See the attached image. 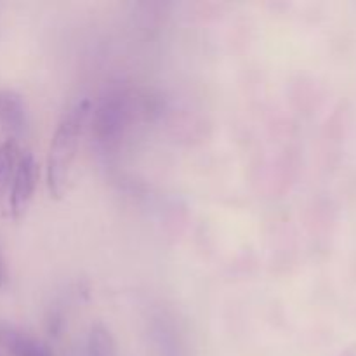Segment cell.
I'll return each instance as SVG.
<instances>
[{"instance_id":"obj_1","label":"cell","mask_w":356,"mask_h":356,"mask_svg":"<svg viewBox=\"0 0 356 356\" xmlns=\"http://www.w3.org/2000/svg\"><path fill=\"white\" fill-rule=\"evenodd\" d=\"M92 104L89 99L73 103L59 118L47 153V184L54 198H61L68 190L70 174L76 159L80 139L86 132Z\"/></svg>"},{"instance_id":"obj_7","label":"cell","mask_w":356,"mask_h":356,"mask_svg":"<svg viewBox=\"0 0 356 356\" xmlns=\"http://www.w3.org/2000/svg\"><path fill=\"white\" fill-rule=\"evenodd\" d=\"M6 278H7V271H6V263H3V256H2V250H0V289L3 287L6 284Z\"/></svg>"},{"instance_id":"obj_3","label":"cell","mask_w":356,"mask_h":356,"mask_svg":"<svg viewBox=\"0 0 356 356\" xmlns=\"http://www.w3.org/2000/svg\"><path fill=\"white\" fill-rule=\"evenodd\" d=\"M0 344L10 356H54L40 339L10 325H0Z\"/></svg>"},{"instance_id":"obj_4","label":"cell","mask_w":356,"mask_h":356,"mask_svg":"<svg viewBox=\"0 0 356 356\" xmlns=\"http://www.w3.org/2000/svg\"><path fill=\"white\" fill-rule=\"evenodd\" d=\"M0 124L14 132H21L26 125V106L16 92L0 89Z\"/></svg>"},{"instance_id":"obj_5","label":"cell","mask_w":356,"mask_h":356,"mask_svg":"<svg viewBox=\"0 0 356 356\" xmlns=\"http://www.w3.org/2000/svg\"><path fill=\"white\" fill-rule=\"evenodd\" d=\"M86 351L87 356H118L113 334L99 322L90 325L89 332H87Z\"/></svg>"},{"instance_id":"obj_6","label":"cell","mask_w":356,"mask_h":356,"mask_svg":"<svg viewBox=\"0 0 356 356\" xmlns=\"http://www.w3.org/2000/svg\"><path fill=\"white\" fill-rule=\"evenodd\" d=\"M17 159H19V146H17L16 139H7L0 146V198L13 181Z\"/></svg>"},{"instance_id":"obj_2","label":"cell","mask_w":356,"mask_h":356,"mask_svg":"<svg viewBox=\"0 0 356 356\" xmlns=\"http://www.w3.org/2000/svg\"><path fill=\"white\" fill-rule=\"evenodd\" d=\"M38 181V165L35 156L30 152L19 153L16 169L13 176V186H10L9 207L14 219H21L31 204Z\"/></svg>"}]
</instances>
